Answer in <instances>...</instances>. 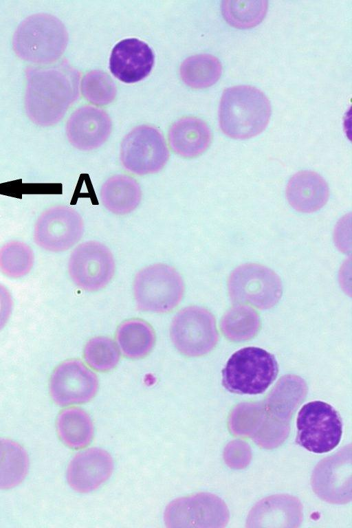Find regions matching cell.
Returning a JSON list of instances; mask_svg holds the SVG:
<instances>
[{"label": "cell", "instance_id": "1", "mask_svg": "<svg viewBox=\"0 0 352 528\" xmlns=\"http://www.w3.org/2000/svg\"><path fill=\"white\" fill-rule=\"evenodd\" d=\"M80 73L66 60L25 69V109L36 124L59 122L79 93Z\"/></svg>", "mask_w": 352, "mask_h": 528}, {"label": "cell", "instance_id": "2", "mask_svg": "<svg viewBox=\"0 0 352 528\" xmlns=\"http://www.w3.org/2000/svg\"><path fill=\"white\" fill-rule=\"evenodd\" d=\"M271 105L267 96L250 85L225 89L221 98L219 122L222 132L235 140H246L260 134L267 126Z\"/></svg>", "mask_w": 352, "mask_h": 528}, {"label": "cell", "instance_id": "3", "mask_svg": "<svg viewBox=\"0 0 352 528\" xmlns=\"http://www.w3.org/2000/svg\"><path fill=\"white\" fill-rule=\"evenodd\" d=\"M68 34L63 23L56 16L38 13L25 19L12 38L15 54L21 59L36 64H49L64 53Z\"/></svg>", "mask_w": 352, "mask_h": 528}, {"label": "cell", "instance_id": "4", "mask_svg": "<svg viewBox=\"0 0 352 528\" xmlns=\"http://www.w3.org/2000/svg\"><path fill=\"white\" fill-rule=\"evenodd\" d=\"M278 373L274 355L259 347H245L228 360L222 371V384L232 393L261 394L274 382Z\"/></svg>", "mask_w": 352, "mask_h": 528}, {"label": "cell", "instance_id": "5", "mask_svg": "<svg viewBox=\"0 0 352 528\" xmlns=\"http://www.w3.org/2000/svg\"><path fill=\"white\" fill-rule=\"evenodd\" d=\"M133 293L140 310L167 313L181 302L184 294V283L174 267L165 263H156L142 268L136 274Z\"/></svg>", "mask_w": 352, "mask_h": 528}, {"label": "cell", "instance_id": "6", "mask_svg": "<svg viewBox=\"0 0 352 528\" xmlns=\"http://www.w3.org/2000/svg\"><path fill=\"white\" fill-rule=\"evenodd\" d=\"M296 443L307 450L322 454L334 449L342 434V423L338 411L322 401L302 406L296 419Z\"/></svg>", "mask_w": 352, "mask_h": 528}, {"label": "cell", "instance_id": "7", "mask_svg": "<svg viewBox=\"0 0 352 528\" xmlns=\"http://www.w3.org/2000/svg\"><path fill=\"white\" fill-rule=\"evenodd\" d=\"M169 158L163 135L148 125L138 126L127 133L120 146V161L129 172L145 175L160 171Z\"/></svg>", "mask_w": 352, "mask_h": 528}, {"label": "cell", "instance_id": "8", "mask_svg": "<svg viewBox=\"0 0 352 528\" xmlns=\"http://www.w3.org/2000/svg\"><path fill=\"white\" fill-rule=\"evenodd\" d=\"M170 336L175 347L182 355L188 357L206 355L215 346L218 340L214 318L203 307H186L174 317Z\"/></svg>", "mask_w": 352, "mask_h": 528}, {"label": "cell", "instance_id": "9", "mask_svg": "<svg viewBox=\"0 0 352 528\" xmlns=\"http://www.w3.org/2000/svg\"><path fill=\"white\" fill-rule=\"evenodd\" d=\"M115 269L110 250L96 241L78 245L72 252L68 263L70 278L78 287L87 292L105 287L111 280Z\"/></svg>", "mask_w": 352, "mask_h": 528}, {"label": "cell", "instance_id": "10", "mask_svg": "<svg viewBox=\"0 0 352 528\" xmlns=\"http://www.w3.org/2000/svg\"><path fill=\"white\" fill-rule=\"evenodd\" d=\"M228 287L231 298L261 309L273 306L281 294V282L272 270L263 265L248 263L230 274Z\"/></svg>", "mask_w": 352, "mask_h": 528}, {"label": "cell", "instance_id": "11", "mask_svg": "<svg viewBox=\"0 0 352 528\" xmlns=\"http://www.w3.org/2000/svg\"><path fill=\"white\" fill-rule=\"evenodd\" d=\"M84 221L74 209L56 206L43 211L34 228L36 243L49 252L66 251L76 245L84 234Z\"/></svg>", "mask_w": 352, "mask_h": 528}, {"label": "cell", "instance_id": "12", "mask_svg": "<svg viewBox=\"0 0 352 528\" xmlns=\"http://www.w3.org/2000/svg\"><path fill=\"white\" fill-rule=\"evenodd\" d=\"M98 388L96 375L77 359L59 364L50 380L51 397L60 406L87 403L94 397Z\"/></svg>", "mask_w": 352, "mask_h": 528}, {"label": "cell", "instance_id": "13", "mask_svg": "<svg viewBox=\"0 0 352 528\" xmlns=\"http://www.w3.org/2000/svg\"><path fill=\"white\" fill-rule=\"evenodd\" d=\"M112 123L101 109L82 106L69 117L66 134L71 144L81 151H92L101 146L109 138Z\"/></svg>", "mask_w": 352, "mask_h": 528}, {"label": "cell", "instance_id": "14", "mask_svg": "<svg viewBox=\"0 0 352 528\" xmlns=\"http://www.w3.org/2000/svg\"><path fill=\"white\" fill-rule=\"evenodd\" d=\"M113 469V459L108 452L100 448H89L71 460L67 470V483L74 490L88 493L104 483Z\"/></svg>", "mask_w": 352, "mask_h": 528}, {"label": "cell", "instance_id": "15", "mask_svg": "<svg viewBox=\"0 0 352 528\" xmlns=\"http://www.w3.org/2000/svg\"><path fill=\"white\" fill-rule=\"evenodd\" d=\"M154 64L151 48L144 41L130 38L118 43L109 60V68L115 77L126 83L140 81L151 72Z\"/></svg>", "mask_w": 352, "mask_h": 528}, {"label": "cell", "instance_id": "16", "mask_svg": "<svg viewBox=\"0 0 352 528\" xmlns=\"http://www.w3.org/2000/svg\"><path fill=\"white\" fill-rule=\"evenodd\" d=\"M285 194L289 204L296 211L312 213L327 204L329 189L326 180L318 173L301 170L290 177Z\"/></svg>", "mask_w": 352, "mask_h": 528}, {"label": "cell", "instance_id": "17", "mask_svg": "<svg viewBox=\"0 0 352 528\" xmlns=\"http://www.w3.org/2000/svg\"><path fill=\"white\" fill-rule=\"evenodd\" d=\"M168 140L172 151L184 158H195L202 155L210 146L212 133L202 120L184 117L170 127Z\"/></svg>", "mask_w": 352, "mask_h": 528}, {"label": "cell", "instance_id": "18", "mask_svg": "<svg viewBox=\"0 0 352 528\" xmlns=\"http://www.w3.org/2000/svg\"><path fill=\"white\" fill-rule=\"evenodd\" d=\"M100 199L111 212L118 215L127 214L140 205L142 189L135 178L124 174L115 175L102 184Z\"/></svg>", "mask_w": 352, "mask_h": 528}, {"label": "cell", "instance_id": "19", "mask_svg": "<svg viewBox=\"0 0 352 528\" xmlns=\"http://www.w3.org/2000/svg\"><path fill=\"white\" fill-rule=\"evenodd\" d=\"M116 344L120 353L130 359H140L148 355L155 342V334L146 321L132 318L121 323L116 333Z\"/></svg>", "mask_w": 352, "mask_h": 528}, {"label": "cell", "instance_id": "20", "mask_svg": "<svg viewBox=\"0 0 352 528\" xmlns=\"http://www.w3.org/2000/svg\"><path fill=\"white\" fill-rule=\"evenodd\" d=\"M56 430L62 442L72 449L87 446L94 437V426L89 415L76 407L63 410L56 419Z\"/></svg>", "mask_w": 352, "mask_h": 528}, {"label": "cell", "instance_id": "21", "mask_svg": "<svg viewBox=\"0 0 352 528\" xmlns=\"http://www.w3.org/2000/svg\"><path fill=\"white\" fill-rule=\"evenodd\" d=\"M221 73V62L211 54L190 56L180 67V76L183 82L193 89L211 87L219 80Z\"/></svg>", "mask_w": 352, "mask_h": 528}, {"label": "cell", "instance_id": "22", "mask_svg": "<svg viewBox=\"0 0 352 528\" xmlns=\"http://www.w3.org/2000/svg\"><path fill=\"white\" fill-rule=\"evenodd\" d=\"M0 456V490H8L19 485L25 478L29 459L25 450L17 442L1 439Z\"/></svg>", "mask_w": 352, "mask_h": 528}, {"label": "cell", "instance_id": "23", "mask_svg": "<svg viewBox=\"0 0 352 528\" xmlns=\"http://www.w3.org/2000/svg\"><path fill=\"white\" fill-rule=\"evenodd\" d=\"M268 2L256 1H223L221 12L230 25L239 29H249L258 25L264 19Z\"/></svg>", "mask_w": 352, "mask_h": 528}, {"label": "cell", "instance_id": "24", "mask_svg": "<svg viewBox=\"0 0 352 528\" xmlns=\"http://www.w3.org/2000/svg\"><path fill=\"white\" fill-rule=\"evenodd\" d=\"M34 265V252L26 243L12 241L0 248V272L12 278L26 276Z\"/></svg>", "mask_w": 352, "mask_h": 528}, {"label": "cell", "instance_id": "25", "mask_svg": "<svg viewBox=\"0 0 352 528\" xmlns=\"http://www.w3.org/2000/svg\"><path fill=\"white\" fill-rule=\"evenodd\" d=\"M83 357L87 364L94 370L108 372L118 365L120 351L117 344L110 338L95 336L87 342Z\"/></svg>", "mask_w": 352, "mask_h": 528}, {"label": "cell", "instance_id": "26", "mask_svg": "<svg viewBox=\"0 0 352 528\" xmlns=\"http://www.w3.org/2000/svg\"><path fill=\"white\" fill-rule=\"evenodd\" d=\"M259 327L260 321L256 313L245 306L233 307L221 320L222 331L232 340H245L253 337Z\"/></svg>", "mask_w": 352, "mask_h": 528}, {"label": "cell", "instance_id": "27", "mask_svg": "<svg viewBox=\"0 0 352 528\" xmlns=\"http://www.w3.org/2000/svg\"><path fill=\"white\" fill-rule=\"evenodd\" d=\"M81 91L87 101L96 105L111 103L117 93L113 80L101 71H91L85 75L81 82Z\"/></svg>", "mask_w": 352, "mask_h": 528}, {"label": "cell", "instance_id": "28", "mask_svg": "<svg viewBox=\"0 0 352 528\" xmlns=\"http://www.w3.org/2000/svg\"><path fill=\"white\" fill-rule=\"evenodd\" d=\"M12 306V298L9 290L0 283V331L8 322Z\"/></svg>", "mask_w": 352, "mask_h": 528}, {"label": "cell", "instance_id": "29", "mask_svg": "<svg viewBox=\"0 0 352 528\" xmlns=\"http://www.w3.org/2000/svg\"><path fill=\"white\" fill-rule=\"evenodd\" d=\"M1 451H2V442H1V439H0V456H1Z\"/></svg>", "mask_w": 352, "mask_h": 528}]
</instances>
